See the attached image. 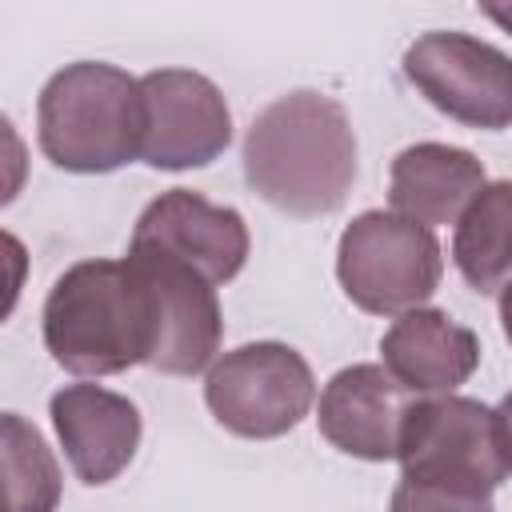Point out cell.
Wrapping results in <instances>:
<instances>
[{"mask_svg":"<svg viewBox=\"0 0 512 512\" xmlns=\"http://www.w3.org/2000/svg\"><path fill=\"white\" fill-rule=\"evenodd\" d=\"M412 400L416 396L384 364H348L320 388L316 428L336 452L384 464L400 452V432Z\"/></svg>","mask_w":512,"mask_h":512,"instance_id":"obj_10","label":"cell"},{"mask_svg":"<svg viewBox=\"0 0 512 512\" xmlns=\"http://www.w3.org/2000/svg\"><path fill=\"white\" fill-rule=\"evenodd\" d=\"M248 188L288 216H332L356 180V128L340 100L296 88L264 104L244 132Z\"/></svg>","mask_w":512,"mask_h":512,"instance_id":"obj_1","label":"cell"},{"mask_svg":"<svg viewBox=\"0 0 512 512\" xmlns=\"http://www.w3.org/2000/svg\"><path fill=\"white\" fill-rule=\"evenodd\" d=\"M48 416L68 468L88 488L112 484L140 448V432H144L140 408L112 388L84 380L64 384L60 392H52Z\"/></svg>","mask_w":512,"mask_h":512,"instance_id":"obj_11","label":"cell"},{"mask_svg":"<svg viewBox=\"0 0 512 512\" xmlns=\"http://www.w3.org/2000/svg\"><path fill=\"white\" fill-rule=\"evenodd\" d=\"M444 276V252L432 228L368 208L336 240V280L368 316H404L424 308Z\"/></svg>","mask_w":512,"mask_h":512,"instance_id":"obj_4","label":"cell"},{"mask_svg":"<svg viewBox=\"0 0 512 512\" xmlns=\"http://www.w3.org/2000/svg\"><path fill=\"white\" fill-rule=\"evenodd\" d=\"M44 348L72 376H116L156 360L160 300L132 260H76L44 300Z\"/></svg>","mask_w":512,"mask_h":512,"instance_id":"obj_2","label":"cell"},{"mask_svg":"<svg viewBox=\"0 0 512 512\" xmlns=\"http://www.w3.org/2000/svg\"><path fill=\"white\" fill-rule=\"evenodd\" d=\"M148 104L136 76L104 60H76L48 76L36 96V140L48 164L104 176L144 156Z\"/></svg>","mask_w":512,"mask_h":512,"instance_id":"obj_3","label":"cell"},{"mask_svg":"<svg viewBox=\"0 0 512 512\" xmlns=\"http://www.w3.org/2000/svg\"><path fill=\"white\" fill-rule=\"evenodd\" d=\"M500 328H504V340L512 344V284L500 292Z\"/></svg>","mask_w":512,"mask_h":512,"instance_id":"obj_20","label":"cell"},{"mask_svg":"<svg viewBox=\"0 0 512 512\" xmlns=\"http://www.w3.org/2000/svg\"><path fill=\"white\" fill-rule=\"evenodd\" d=\"M484 184H488L484 160H476L468 148L420 140L396 152L388 168V204L392 212L424 228H440V224H456Z\"/></svg>","mask_w":512,"mask_h":512,"instance_id":"obj_14","label":"cell"},{"mask_svg":"<svg viewBox=\"0 0 512 512\" xmlns=\"http://www.w3.org/2000/svg\"><path fill=\"white\" fill-rule=\"evenodd\" d=\"M380 364L412 396H452L480 368V340L444 308H412L380 336Z\"/></svg>","mask_w":512,"mask_h":512,"instance_id":"obj_13","label":"cell"},{"mask_svg":"<svg viewBox=\"0 0 512 512\" xmlns=\"http://www.w3.org/2000/svg\"><path fill=\"white\" fill-rule=\"evenodd\" d=\"M4 456V512H56L60 508V464L44 444L40 428L20 412L0 416Z\"/></svg>","mask_w":512,"mask_h":512,"instance_id":"obj_16","label":"cell"},{"mask_svg":"<svg viewBox=\"0 0 512 512\" xmlns=\"http://www.w3.org/2000/svg\"><path fill=\"white\" fill-rule=\"evenodd\" d=\"M408 84L448 120L500 132L512 128V56L468 32H424L404 52Z\"/></svg>","mask_w":512,"mask_h":512,"instance_id":"obj_7","label":"cell"},{"mask_svg":"<svg viewBox=\"0 0 512 512\" xmlns=\"http://www.w3.org/2000/svg\"><path fill=\"white\" fill-rule=\"evenodd\" d=\"M496 428H500V448H504V460L512 472V392H504V400L496 404Z\"/></svg>","mask_w":512,"mask_h":512,"instance_id":"obj_18","label":"cell"},{"mask_svg":"<svg viewBox=\"0 0 512 512\" xmlns=\"http://www.w3.org/2000/svg\"><path fill=\"white\" fill-rule=\"evenodd\" d=\"M204 404L224 432L240 440H276L312 412L316 376L292 344L252 340L216 356L204 376Z\"/></svg>","mask_w":512,"mask_h":512,"instance_id":"obj_6","label":"cell"},{"mask_svg":"<svg viewBox=\"0 0 512 512\" xmlns=\"http://www.w3.org/2000/svg\"><path fill=\"white\" fill-rule=\"evenodd\" d=\"M388 512H496V508H492V496H468V492H452L436 484L400 480L392 488Z\"/></svg>","mask_w":512,"mask_h":512,"instance_id":"obj_17","label":"cell"},{"mask_svg":"<svg viewBox=\"0 0 512 512\" xmlns=\"http://www.w3.org/2000/svg\"><path fill=\"white\" fill-rule=\"evenodd\" d=\"M128 256L148 272L160 300V348L152 368L164 376H196L212 368L224 340L216 284L164 256H148V252H128Z\"/></svg>","mask_w":512,"mask_h":512,"instance_id":"obj_12","label":"cell"},{"mask_svg":"<svg viewBox=\"0 0 512 512\" xmlns=\"http://www.w3.org/2000/svg\"><path fill=\"white\" fill-rule=\"evenodd\" d=\"M248 224L236 208L212 204L192 188H168L140 212L128 252H148L200 272L208 284H228L248 264Z\"/></svg>","mask_w":512,"mask_h":512,"instance_id":"obj_9","label":"cell"},{"mask_svg":"<svg viewBox=\"0 0 512 512\" xmlns=\"http://www.w3.org/2000/svg\"><path fill=\"white\" fill-rule=\"evenodd\" d=\"M452 264L480 296H500L512 284V180H488L460 212Z\"/></svg>","mask_w":512,"mask_h":512,"instance_id":"obj_15","label":"cell"},{"mask_svg":"<svg viewBox=\"0 0 512 512\" xmlns=\"http://www.w3.org/2000/svg\"><path fill=\"white\" fill-rule=\"evenodd\" d=\"M148 104L144 164L156 172L208 168L232 144V112L224 92L192 68H152L140 76Z\"/></svg>","mask_w":512,"mask_h":512,"instance_id":"obj_8","label":"cell"},{"mask_svg":"<svg viewBox=\"0 0 512 512\" xmlns=\"http://www.w3.org/2000/svg\"><path fill=\"white\" fill-rule=\"evenodd\" d=\"M400 480L492 496L508 480L496 408L476 396H416L400 432Z\"/></svg>","mask_w":512,"mask_h":512,"instance_id":"obj_5","label":"cell"},{"mask_svg":"<svg viewBox=\"0 0 512 512\" xmlns=\"http://www.w3.org/2000/svg\"><path fill=\"white\" fill-rule=\"evenodd\" d=\"M480 12H484L492 24H500L504 32H512V4H484Z\"/></svg>","mask_w":512,"mask_h":512,"instance_id":"obj_19","label":"cell"}]
</instances>
